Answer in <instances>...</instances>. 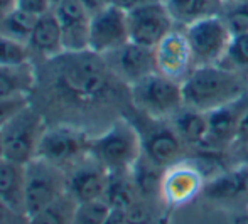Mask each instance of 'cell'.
I'll list each match as a JSON object with an SVG mask.
<instances>
[{
	"label": "cell",
	"instance_id": "obj_19",
	"mask_svg": "<svg viewBox=\"0 0 248 224\" xmlns=\"http://www.w3.org/2000/svg\"><path fill=\"white\" fill-rule=\"evenodd\" d=\"M202 192L211 201H232L248 195V164H240L209 177Z\"/></svg>",
	"mask_w": 248,
	"mask_h": 224
},
{
	"label": "cell",
	"instance_id": "obj_1",
	"mask_svg": "<svg viewBox=\"0 0 248 224\" xmlns=\"http://www.w3.org/2000/svg\"><path fill=\"white\" fill-rule=\"evenodd\" d=\"M44 62L52 76L47 83L52 88L49 91L68 106L85 108L101 103L117 91V86H125L113 76L103 56L92 51L64 52Z\"/></svg>",
	"mask_w": 248,
	"mask_h": 224
},
{
	"label": "cell",
	"instance_id": "obj_3",
	"mask_svg": "<svg viewBox=\"0 0 248 224\" xmlns=\"http://www.w3.org/2000/svg\"><path fill=\"white\" fill-rule=\"evenodd\" d=\"M90 155L98 160L108 172H130L142 157L139 128L130 118H118L100 135L92 136Z\"/></svg>",
	"mask_w": 248,
	"mask_h": 224
},
{
	"label": "cell",
	"instance_id": "obj_27",
	"mask_svg": "<svg viewBox=\"0 0 248 224\" xmlns=\"http://www.w3.org/2000/svg\"><path fill=\"white\" fill-rule=\"evenodd\" d=\"M37 17L31 15L27 12H22L19 9H14L5 19L0 22V32L12 37L20 43H29L31 34H32L34 24Z\"/></svg>",
	"mask_w": 248,
	"mask_h": 224
},
{
	"label": "cell",
	"instance_id": "obj_21",
	"mask_svg": "<svg viewBox=\"0 0 248 224\" xmlns=\"http://www.w3.org/2000/svg\"><path fill=\"white\" fill-rule=\"evenodd\" d=\"M0 199L12 211L26 216V165L0 159Z\"/></svg>",
	"mask_w": 248,
	"mask_h": 224
},
{
	"label": "cell",
	"instance_id": "obj_26",
	"mask_svg": "<svg viewBox=\"0 0 248 224\" xmlns=\"http://www.w3.org/2000/svg\"><path fill=\"white\" fill-rule=\"evenodd\" d=\"M78 202L69 192L62 194L46 208L27 216V224H73Z\"/></svg>",
	"mask_w": 248,
	"mask_h": 224
},
{
	"label": "cell",
	"instance_id": "obj_16",
	"mask_svg": "<svg viewBox=\"0 0 248 224\" xmlns=\"http://www.w3.org/2000/svg\"><path fill=\"white\" fill-rule=\"evenodd\" d=\"M62 32L64 52L88 51L90 39V12L78 0H61L52 7Z\"/></svg>",
	"mask_w": 248,
	"mask_h": 224
},
{
	"label": "cell",
	"instance_id": "obj_6",
	"mask_svg": "<svg viewBox=\"0 0 248 224\" xmlns=\"http://www.w3.org/2000/svg\"><path fill=\"white\" fill-rule=\"evenodd\" d=\"M90 145L92 136L85 128L76 123L58 121L47 125L41 138L37 157L47 160L52 165L61 167L62 170H68L90 155Z\"/></svg>",
	"mask_w": 248,
	"mask_h": 224
},
{
	"label": "cell",
	"instance_id": "obj_11",
	"mask_svg": "<svg viewBox=\"0 0 248 224\" xmlns=\"http://www.w3.org/2000/svg\"><path fill=\"white\" fill-rule=\"evenodd\" d=\"M206 176L194 160H181L179 164L167 167L160 185V201L169 209L179 208L194 201L202 192Z\"/></svg>",
	"mask_w": 248,
	"mask_h": 224
},
{
	"label": "cell",
	"instance_id": "obj_5",
	"mask_svg": "<svg viewBox=\"0 0 248 224\" xmlns=\"http://www.w3.org/2000/svg\"><path fill=\"white\" fill-rule=\"evenodd\" d=\"M47 125L49 123L46 121V115L34 103L27 105L0 130L5 159L22 165L36 159Z\"/></svg>",
	"mask_w": 248,
	"mask_h": 224
},
{
	"label": "cell",
	"instance_id": "obj_18",
	"mask_svg": "<svg viewBox=\"0 0 248 224\" xmlns=\"http://www.w3.org/2000/svg\"><path fill=\"white\" fill-rule=\"evenodd\" d=\"M27 45L32 52V61L34 58H39L44 62L64 54L61 26L54 10L37 17Z\"/></svg>",
	"mask_w": 248,
	"mask_h": 224
},
{
	"label": "cell",
	"instance_id": "obj_38",
	"mask_svg": "<svg viewBox=\"0 0 248 224\" xmlns=\"http://www.w3.org/2000/svg\"><path fill=\"white\" fill-rule=\"evenodd\" d=\"M105 224H128L127 223V212L122 211V209H111L108 212Z\"/></svg>",
	"mask_w": 248,
	"mask_h": 224
},
{
	"label": "cell",
	"instance_id": "obj_30",
	"mask_svg": "<svg viewBox=\"0 0 248 224\" xmlns=\"http://www.w3.org/2000/svg\"><path fill=\"white\" fill-rule=\"evenodd\" d=\"M29 61H32L29 45L0 32V66H16Z\"/></svg>",
	"mask_w": 248,
	"mask_h": 224
},
{
	"label": "cell",
	"instance_id": "obj_33",
	"mask_svg": "<svg viewBox=\"0 0 248 224\" xmlns=\"http://www.w3.org/2000/svg\"><path fill=\"white\" fill-rule=\"evenodd\" d=\"M17 9L34 17H39L52 10V3L51 0H17Z\"/></svg>",
	"mask_w": 248,
	"mask_h": 224
},
{
	"label": "cell",
	"instance_id": "obj_10",
	"mask_svg": "<svg viewBox=\"0 0 248 224\" xmlns=\"http://www.w3.org/2000/svg\"><path fill=\"white\" fill-rule=\"evenodd\" d=\"M130 43L127 12L120 7L107 5L100 12L93 14L90 20L88 51L98 56H107Z\"/></svg>",
	"mask_w": 248,
	"mask_h": 224
},
{
	"label": "cell",
	"instance_id": "obj_23",
	"mask_svg": "<svg viewBox=\"0 0 248 224\" xmlns=\"http://www.w3.org/2000/svg\"><path fill=\"white\" fill-rule=\"evenodd\" d=\"M169 123L172 125L186 147L201 149L208 136V113L194 110L186 105L170 118Z\"/></svg>",
	"mask_w": 248,
	"mask_h": 224
},
{
	"label": "cell",
	"instance_id": "obj_31",
	"mask_svg": "<svg viewBox=\"0 0 248 224\" xmlns=\"http://www.w3.org/2000/svg\"><path fill=\"white\" fill-rule=\"evenodd\" d=\"M108 212H110V206L103 199L92 202H79L75 218H73V224H105Z\"/></svg>",
	"mask_w": 248,
	"mask_h": 224
},
{
	"label": "cell",
	"instance_id": "obj_28",
	"mask_svg": "<svg viewBox=\"0 0 248 224\" xmlns=\"http://www.w3.org/2000/svg\"><path fill=\"white\" fill-rule=\"evenodd\" d=\"M219 15L233 36L248 34V2L247 0H223Z\"/></svg>",
	"mask_w": 248,
	"mask_h": 224
},
{
	"label": "cell",
	"instance_id": "obj_4",
	"mask_svg": "<svg viewBox=\"0 0 248 224\" xmlns=\"http://www.w3.org/2000/svg\"><path fill=\"white\" fill-rule=\"evenodd\" d=\"M128 100L140 115L152 120H170L184 106L183 83L155 71L128 86Z\"/></svg>",
	"mask_w": 248,
	"mask_h": 224
},
{
	"label": "cell",
	"instance_id": "obj_34",
	"mask_svg": "<svg viewBox=\"0 0 248 224\" xmlns=\"http://www.w3.org/2000/svg\"><path fill=\"white\" fill-rule=\"evenodd\" d=\"M248 147V108L243 111V115L240 117L238 127H236V134L232 143V150L240 152L242 149Z\"/></svg>",
	"mask_w": 248,
	"mask_h": 224
},
{
	"label": "cell",
	"instance_id": "obj_8",
	"mask_svg": "<svg viewBox=\"0 0 248 224\" xmlns=\"http://www.w3.org/2000/svg\"><path fill=\"white\" fill-rule=\"evenodd\" d=\"M140 117L144 118L142 123H137L134 120L132 121L140 134L142 155L152 164L159 165L160 169H167V167L184 160L186 145L181 140V136L176 134L169 120H152L145 115H140Z\"/></svg>",
	"mask_w": 248,
	"mask_h": 224
},
{
	"label": "cell",
	"instance_id": "obj_24",
	"mask_svg": "<svg viewBox=\"0 0 248 224\" xmlns=\"http://www.w3.org/2000/svg\"><path fill=\"white\" fill-rule=\"evenodd\" d=\"M164 170L166 169H160L159 165L152 164L144 155L135 162V165L130 170V176L135 184V189H137L139 197L152 202L155 199H160V185H162Z\"/></svg>",
	"mask_w": 248,
	"mask_h": 224
},
{
	"label": "cell",
	"instance_id": "obj_29",
	"mask_svg": "<svg viewBox=\"0 0 248 224\" xmlns=\"http://www.w3.org/2000/svg\"><path fill=\"white\" fill-rule=\"evenodd\" d=\"M219 66L242 75L248 71V34L233 36L228 51L219 61Z\"/></svg>",
	"mask_w": 248,
	"mask_h": 224
},
{
	"label": "cell",
	"instance_id": "obj_42",
	"mask_svg": "<svg viewBox=\"0 0 248 224\" xmlns=\"http://www.w3.org/2000/svg\"><path fill=\"white\" fill-rule=\"evenodd\" d=\"M59 2H61V0H51V3H52V7H54V5H56V3H59Z\"/></svg>",
	"mask_w": 248,
	"mask_h": 224
},
{
	"label": "cell",
	"instance_id": "obj_14",
	"mask_svg": "<svg viewBox=\"0 0 248 224\" xmlns=\"http://www.w3.org/2000/svg\"><path fill=\"white\" fill-rule=\"evenodd\" d=\"M154 51H155L157 71L167 78L183 83L194 69L189 43L184 29L181 27H176L172 32L167 34Z\"/></svg>",
	"mask_w": 248,
	"mask_h": 224
},
{
	"label": "cell",
	"instance_id": "obj_32",
	"mask_svg": "<svg viewBox=\"0 0 248 224\" xmlns=\"http://www.w3.org/2000/svg\"><path fill=\"white\" fill-rule=\"evenodd\" d=\"M27 105H31V98H0V130Z\"/></svg>",
	"mask_w": 248,
	"mask_h": 224
},
{
	"label": "cell",
	"instance_id": "obj_39",
	"mask_svg": "<svg viewBox=\"0 0 248 224\" xmlns=\"http://www.w3.org/2000/svg\"><path fill=\"white\" fill-rule=\"evenodd\" d=\"M14 9H17V0H0V22H2Z\"/></svg>",
	"mask_w": 248,
	"mask_h": 224
},
{
	"label": "cell",
	"instance_id": "obj_36",
	"mask_svg": "<svg viewBox=\"0 0 248 224\" xmlns=\"http://www.w3.org/2000/svg\"><path fill=\"white\" fill-rule=\"evenodd\" d=\"M154 2H162V0H110V3L124 9L125 12H130V10L137 9V7L147 5V3H154Z\"/></svg>",
	"mask_w": 248,
	"mask_h": 224
},
{
	"label": "cell",
	"instance_id": "obj_43",
	"mask_svg": "<svg viewBox=\"0 0 248 224\" xmlns=\"http://www.w3.org/2000/svg\"><path fill=\"white\" fill-rule=\"evenodd\" d=\"M155 224H167V221H166V223H164V221H157Z\"/></svg>",
	"mask_w": 248,
	"mask_h": 224
},
{
	"label": "cell",
	"instance_id": "obj_2",
	"mask_svg": "<svg viewBox=\"0 0 248 224\" xmlns=\"http://www.w3.org/2000/svg\"><path fill=\"white\" fill-rule=\"evenodd\" d=\"M247 93V81L242 73L219 64L198 66L183 81L184 105L204 113L235 103Z\"/></svg>",
	"mask_w": 248,
	"mask_h": 224
},
{
	"label": "cell",
	"instance_id": "obj_37",
	"mask_svg": "<svg viewBox=\"0 0 248 224\" xmlns=\"http://www.w3.org/2000/svg\"><path fill=\"white\" fill-rule=\"evenodd\" d=\"M83 7L90 12V15L100 12L101 9H105L107 5H110V0H78Z\"/></svg>",
	"mask_w": 248,
	"mask_h": 224
},
{
	"label": "cell",
	"instance_id": "obj_20",
	"mask_svg": "<svg viewBox=\"0 0 248 224\" xmlns=\"http://www.w3.org/2000/svg\"><path fill=\"white\" fill-rule=\"evenodd\" d=\"M37 66L34 61L0 66V98H32L37 88Z\"/></svg>",
	"mask_w": 248,
	"mask_h": 224
},
{
	"label": "cell",
	"instance_id": "obj_9",
	"mask_svg": "<svg viewBox=\"0 0 248 224\" xmlns=\"http://www.w3.org/2000/svg\"><path fill=\"white\" fill-rule=\"evenodd\" d=\"M68 192L66 170L36 157L26 164V214L41 211Z\"/></svg>",
	"mask_w": 248,
	"mask_h": 224
},
{
	"label": "cell",
	"instance_id": "obj_44",
	"mask_svg": "<svg viewBox=\"0 0 248 224\" xmlns=\"http://www.w3.org/2000/svg\"><path fill=\"white\" fill-rule=\"evenodd\" d=\"M247 2H248V0H247Z\"/></svg>",
	"mask_w": 248,
	"mask_h": 224
},
{
	"label": "cell",
	"instance_id": "obj_25",
	"mask_svg": "<svg viewBox=\"0 0 248 224\" xmlns=\"http://www.w3.org/2000/svg\"><path fill=\"white\" fill-rule=\"evenodd\" d=\"M137 199L139 194L134 180H132L130 172H110L103 201L111 209L127 211Z\"/></svg>",
	"mask_w": 248,
	"mask_h": 224
},
{
	"label": "cell",
	"instance_id": "obj_13",
	"mask_svg": "<svg viewBox=\"0 0 248 224\" xmlns=\"http://www.w3.org/2000/svg\"><path fill=\"white\" fill-rule=\"evenodd\" d=\"M103 59L115 78L127 88L157 71L155 51L135 43H127L117 51L103 56Z\"/></svg>",
	"mask_w": 248,
	"mask_h": 224
},
{
	"label": "cell",
	"instance_id": "obj_40",
	"mask_svg": "<svg viewBox=\"0 0 248 224\" xmlns=\"http://www.w3.org/2000/svg\"><path fill=\"white\" fill-rule=\"evenodd\" d=\"M240 153H242V157H243L242 164H248V147H245V149L240 150Z\"/></svg>",
	"mask_w": 248,
	"mask_h": 224
},
{
	"label": "cell",
	"instance_id": "obj_7",
	"mask_svg": "<svg viewBox=\"0 0 248 224\" xmlns=\"http://www.w3.org/2000/svg\"><path fill=\"white\" fill-rule=\"evenodd\" d=\"M184 34L189 43L194 68L219 64L233 39V34L230 32L228 26L219 14L187 26Z\"/></svg>",
	"mask_w": 248,
	"mask_h": 224
},
{
	"label": "cell",
	"instance_id": "obj_41",
	"mask_svg": "<svg viewBox=\"0 0 248 224\" xmlns=\"http://www.w3.org/2000/svg\"><path fill=\"white\" fill-rule=\"evenodd\" d=\"M0 159H5V155H3V140H2V132H0Z\"/></svg>",
	"mask_w": 248,
	"mask_h": 224
},
{
	"label": "cell",
	"instance_id": "obj_22",
	"mask_svg": "<svg viewBox=\"0 0 248 224\" xmlns=\"http://www.w3.org/2000/svg\"><path fill=\"white\" fill-rule=\"evenodd\" d=\"M169 10L176 27L186 29L187 26L206 17L221 14L223 0H162Z\"/></svg>",
	"mask_w": 248,
	"mask_h": 224
},
{
	"label": "cell",
	"instance_id": "obj_17",
	"mask_svg": "<svg viewBox=\"0 0 248 224\" xmlns=\"http://www.w3.org/2000/svg\"><path fill=\"white\" fill-rule=\"evenodd\" d=\"M247 100V94L242 100L235 101L232 105L221 106L215 111L208 113V136L202 143V152L219 153L225 149H232L233 138L236 134L240 117L248 108V105H243Z\"/></svg>",
	"mask_w": 248,
	"mask_h": 224
},
{
	"label": "cell",
	"instance_id": "obj_35",
	"mask_svg": "<svg viewBox=\"0 0 248 224\" xmlns=\"http://www.w3.org/2000/svg\"><path fill=\"white\" fill-rule=\"evenodd\" d=\"M0 224H27V218L19 214V212L12 211V209L0 199Z\"/></svg>",
	"mask_w": 248,
	"mask_h": 224
},
{
	"label": "cell",
	"instance_id": "obj_15",
	"mask_svg": "<svg viewBox=\"0 0 248 224\" xmlns=\"http://www.w3.org/2000/svg\"><path fill=\"white\" fill-rule=\"evenodd\" d=\"M110 172L95 160L92 155L79 160L76 165L66 170L68 192L76 199V202H92L105 197Z\"/></svg>",
	"mask_w": 248,
	"mask_h": 224
},
{
	"label": "cell",
	"instance_id": "obj_12",
	"mask_svg": "<svg viewBox=\"0 0 248 224\" xmlns=\"http://www.w3.org/2000/svg\"><path fill=\"white\" fill-rule=\"evenodd\" d=\"M130 43L155 49L157 44L176 29L169 10L162 2H154L127 12Z\"/></svg>",
	"mask_w": 248,
	"mask_h": 224
}]
</instances>
